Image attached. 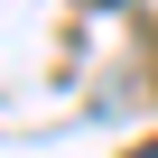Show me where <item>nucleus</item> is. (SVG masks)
<instances>
[{
  "label": "nucleus",
  "mask_w": 158,
  "mask_h": 158,
  "mask_svg": "<svg viewBox=\"0 0 158 158\" xmlns=\"http://www.w3.org/2000/svg\"><path fill=\"white\" fill-rule=\"evenodd\" d=\"M130 158H158V139H149V149H130Z\"/></svg>",
  "instance_id": "nucleus-1"
},
{
  "label": "nucleus",
  "mask_w": 158,
  "mask_h": 158,
  "mask_svg": "<svg viewBox=\"0 0 158 158\" xmlns=\"http://www.w3.org/2000/svg\"><path fill=\"white\" fill-rule=\"evenodd\" d=\"M102 10H112V0H102Z\"/></svg>",
  "instance_id": "nucleus-2"
}]
</instances>
